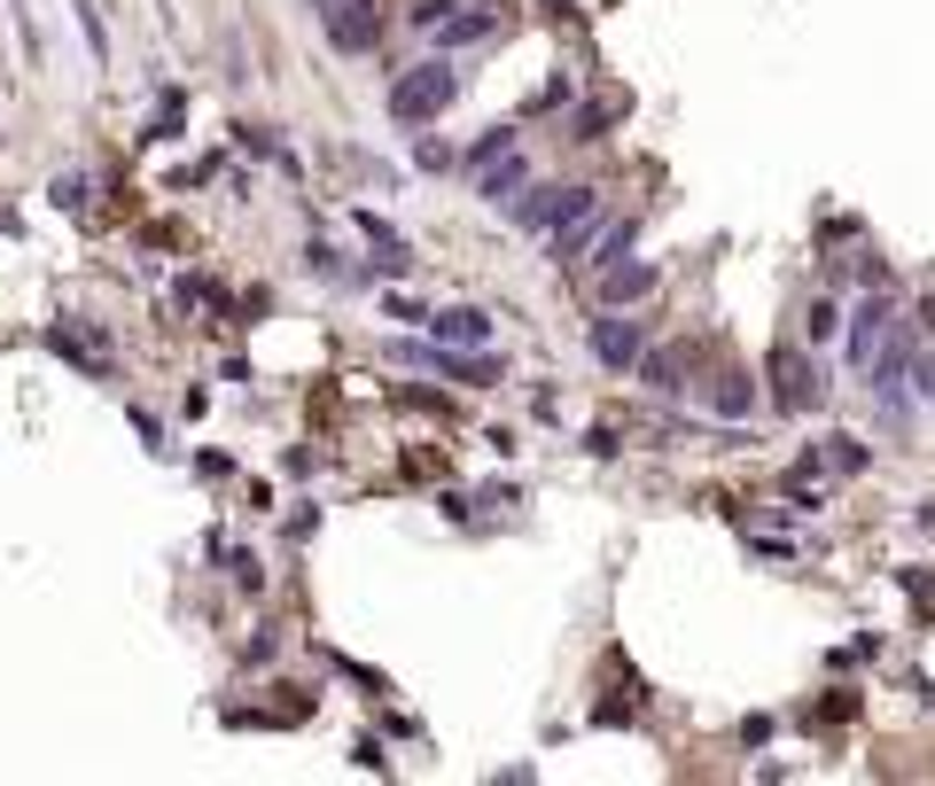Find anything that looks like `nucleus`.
<instances>
[{"label":"nucleus","mask_w":935,"mask_h":786,"mask_svg":"<svg viewBox=\"0 0 935 786\" xmlns=\"http://www.w3.org/2000/svg\"><path fill=\"white\" fill-rule=\"evenodd\" d=\"M430 32H437V47H468V40H491V32H499V9H468V16H437Z\"/></svg>","instance_id":"nucleus-8"},{"label":"nucleus","mask_w":935,"mask_h":786,"mask_svg":"<svg viewBox=\"0 0 935 786\" xmlns=\"http://www.w3.org/2000/svg\"><path fill=\"white\" fill-rule=\"evenodd\" d=\"M826 468H842V475H849V468H866V452L849 445V436H826Z\"/></svg>","instance_id":"nucleus-13"},{"label":"nucleus","mask_w":935,"mask_h":786,"mask_svg":"<svg viewBox=\"0 0 935 786\" xmlns=\"http://www.w3.org/2000/svg\"><path fill=\"white\" fill-rule=\"evenodd\" d=\"M523 180H531V164L507 148L499 164H483V171H476V195H483V203H515V188H523Z\"/></svg>","instance_id":"nucleus-7"},{"label":"nucleus","mask_w":935,"mask_h":786,"mask_svg":"<svg viewBox=\"0 0 935 786\" xmlns=\"http://www.w3.org/2000/svg\"><path fill=\"white\" fill-rule=\"evenodd\" d=\"M507 148H515V133H507V125H491V133H483V141L468 148V171H483V164H499Z\"/></svg>","instance_id":"nucleus-12"},{"label":"nucleus","mask_w":935,"mask_h":786,"mask_svg":"<svg viewBox=\"0 0 935 786\" xmlns=\"http://www.w3.org/2000/svg\"><path fill=\"white\" fill-rule=\"evenodd\" d=\"M87 171H63V180H55V211H78V218H87Z\"/></svg>","instance_id":"nucleus-11"},{"label":"nucleus","mask_w":935,"mask_h":786,"mask_svg":"<svg viewBox=\"0 0 935 786\" xmlns=\"http://www.w3.org/2000/svg\"><path fill=\"white\" fill-rule=\"evenodd\" d=\"M647 289H655V266H609V281H601L609 304H639Z\"/></svg>","instance_id":"nucleus-9"},{"label":"nucleus","mask_w":935,"mask_h":786,"mask_svg":"<svg viewBox=\"0 0 935 786\" xmlns=\"http://www.w3.org/2000/svg\"><path fill=\"white\" fill-rule=\"evenodd\" d=\"M453 94H460V70L437 55V63H413L398 86H390V117L398 125H430V117H445L453 110Z\"/></svg>","instance_id":"nucleus-1"},{"label":"nucleus","mask_w":935,"mask_h":786,"mask_svg":"<svg viewBox=\"0 0 935 786\" xmlns=\"http://www.w3.org/2000/svg\"><path fill=\"white\" fill-rule=\"evenodd\" d=\"M710 405H717V413H725V420H741V413H748V405H756V390H748V382H741V374H717V390H710Z\"/></svg>","instance_id":"nucleus-10"},{"label":"nucleus","mask_w":935,"mask_h":786,"mask_svg":"<svg viewBox=\"0 0 935 786\" xmlns=\"http://www.w3.org/2000/svg\"><path fill=\"white\" fill-rule=\"evenodd\" d=\"M592 359H601L609 374L639 367V319H592Z\"/></svg>","instance_id":"nucleus-5"},{"label":"nucleus","mask_w":935,"mask_h":786,"mask_svg":"<svg viewBox=\"0 0 935 786\" xmlns=\"http://www.w3.org/2000/svg\"><path fill=\"white\" fill-rule=\"evenodd\" d=\"M834 327H842V319H834V304H811V319H803V335H811V343H826Z\"/></svg>","instance_id":"nucleus-14"},{"label":"nucleus","mask_w":935,"mask_h":786,"mask_svg":"<svg viewBox=\"0 0 935 786\" xmlns=\"http://www.w3.org/2000/svg\"><path fill=\"white\" fill-rule=\"evenodd\" d=\"M421 327H430L437 343H453V351H483V343H491V319H483L476 304H453V312H430V319H421Z\"/></svg>","instance_id":"nucleus-4"},{"label":"nucleus","mask_w":935,"mask_h":786,"mask_svg":"<svg viewBox=\"0 0 935 786\" xmlns=\"http://www.w3.org/2000/svg\"><path fill=\"white\" fill-rule=\"evenodd\" d=\"M592 203H601V195H592V188H538V195H523L515 203V226H569L577 211H592Z\"/></svg>","instance_id":"nucleus-3"},{"label":"nucleus","mask_w":935,"mask_h":786,"mask_svg":"<svg viewBox=\"0 0 935 786\" xmlns=\"http://www.w3.org/2000/svg\"><path fill=\"white\" fill-rule=\"evenodd\" d=\"M413 164H421V171H445V164H453V148H445V141H421V148H413Z\"/></svg>","instance_id":"nucleus-15"},{"label":"nucleus","mask_w":935,"mask_h":786,"mask_svg":"<svg viewBox=\"0 0 935 786\" xmlns=\"http://www.w3.org/2000/svg\"><path fill=\"white\" fill-rule=\"evenodd\" d=\"M772 397H780V413H803V405H819V397H826L819 367L795 351V343H780V351H772Z\"/></svg>","instance_id":"nucleus-2"},{"label":"nucleus","mask_w":935,"mask_h":786,"mask_svg":"<svg viewBox=\"0 0 935 786\" xmlns=\"http://www.w3.org/2000/svg\"><path fill=\"white\" fill-rule=\"evenodd\" d=\"M881 335H889V304L873 296V304H858V319H849V367L858 374L881 359Z\"/></svg>","instance_id":"nucleus-6"}]
</instances>
